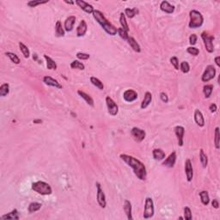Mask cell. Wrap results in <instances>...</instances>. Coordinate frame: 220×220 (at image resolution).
<instances>
[{"label": "cell", "mask_w": 220, "mask_h": 220, "mask_svg": "<svg viewBox=\"0 0 220 220\" xmlns=\"http://www.w3.org/2000/svg\"><path fill=\"white\" fill-rule=\"evenodd\" d=\"M120 158L126 163L129 167L133 169L134 174L136 175L138 179H139L140 181H145L147 178V171L146 168L144 166V164L137 159L136 157L133 156H129L126 154H121Z\"/></svg>", "instance_id": "1"}, {"label": "cell", "mask_w": 220, "mask_h": 220, "mask_svg": "<svg viewBox=\"0 0 220 220\" xmlns=\"http://www.w3.org/2000/svg\"><path fill=\"white\" fill-rule=\"evenodd\" d=\"M93 17L95 19V21L101 25V28H103L105 32L108 33V35L114 36V35H115L117 34L118 28H116L110 22H108V20L105 17V16L102 12L95 10L94 12H93Z\"/></svg>", "instance_id": "2"}, {"label": "cell", "mask_w": 220, "mask_h": 220, "mask_svg": "<svg viewBox=\"0 0 220 220\" xmlns=\"http://www.w3.org/2000/svg\"><path fill=\"white\" fill-rule=\"evenodd\" d=\"M189 28H198L201 27L204 22V17L202 14L199 11L196 10H193L189 12Z\"/></svg>", "instance_id": "3"}, {"label": "cell", "mask_w": 220, "mask_h": 220, "mask_svg": "<svg viewBox=\"0 0 220 220\" xmlns=\"http://www.w3.org/2000/svg\"><path fill=\"white\" fill-rule=\"evenodd\" d=\"M32 189L39 194L42 195H50L52 193V189L48 183L42 181L34 182L32 184Z\"/></svg>", "instance_id": "4"}, {"label": "cell", "mask_w": 220, "mask_h": 220, "mask_svg": "<svg viewBox=\"0 0 220 220\" xmlns=\"http://www.w3.org/2000/svg\"><path fill=\"white\" fill-rule=\"evenodd\" d=\"M155 209H154V202L150 197H147L144 202V210L143 218L145 219L150 218L154 216Z\"/></svg>", "instance_id": "5"}, {"label": "cell", "mask_w": 220, "mask_h": 220, "mask_svg": "<svg viewBox=\"0 0 220 220\" xmlns=\"http://www.w3.org/2000/svg\"><path fill=\"white\" fill-rule=\"evenodd\" d=\"M201 38H202L203 42H204V45L206 47V51L210 53H212L214 51V46H213V40L214 37L213 36H210L207 33L203 32L201 34Z\"/></svg>", "instance_id": "6"}, {"label": "cell", "mask_w": 220, "mask_h": 220, "mask_svg": "<svg viewBox=\"0 0 220 220\" xmlns=\"http://www.w3.org/2000/svg\"><path fill=\"white\" fill-rule=\"evenodd\" d=\"M216 76V69L215 67L213 66H206V70L204 71V73L202 75V77H201V80L204 82V83H207L209 82L212 79H213L214 77Z\"/></svg>", "instance_id": "7"}, {"label": "cell", "mask_w": 220, "mask_h": 220, "mask_svg": "<svg viewBox=\"0 0 220 220\" xmlns=\"http://www.w3.org/2000/svg\"><path fill=\"white\" fill-rule=\"evenodd\" d=\"M96 199H97V202L99 204V206H101V208H105L107 206V201H106V196L103 192V190L101 188V184L99 182H96Z\"/></svg>", "instance_id": "8"}, {"label": "cell", "mask_w": 220, "mask_h": 220, "mask_svg": "<svg viewBox=\"0 0 220 220\" xmlns=\"http://www.w3.org/2000/svg\"><path fill=\"white\" fill-rule=\"evenodd\" d=\"M106 103H107V107H108V114L112 116L117 115V114L119 112V107L115 103V101H114L110 96H107Z\"/></svg>", "instance_id": "9"}, {"label": "cell", "mask_w": 220, "mask_h": 220, "mask_svg": "<svg viewBox=\"0 0 220 220\" xmlns=\"http://www.w3.org/2000/svg\"><path fill=\"white\" fill-rule=\"evenodd\" d=\"M131 134H132L134 140L138 143L142 142L145 139V136H146L145 131L143 129H140V128H138V127H133V129L131 130Z\"/></svg>", "instance_id": "10"}, {"label": "cell", "mask_w": 220, "mask_h": 220, "mask_svg": "<svg viewBox=\"0 0 220 220\" xmlns=\"http://www.w3.org/2000/svg\"><path fill=\"white\" fill-rule=\"evenodd\" d=\"M175 133L177 138V142H178L179 146H182L183 143H184V140H183V137L185 134V128L182 126H176L175 127Z\"/></svg>", "instance_id": "11"}, {"label": "cell", "mask_w": 220, "mask_h": 220, "mask_svg": "<svg viewBox=\"0 0 220 220\" xmlns=\"http://www.w3.org/2000/svg\"><path fill=\"white\" fill-rule=\"evenodd\" d=\"M185 174L188 182H191L193 177V165L190 159H187L185 162Z\"/></svg>", "instance_id": "12"}, {"label": "cell", "mask_w": 220, "mask_h": 220, "mask_svg": "<svg viewBox=\"0 0 220 220\" xmlns=\"http://www.w3.org/2000/svg\"><path fill=\"white\" fill-rule=\"evenodd\" d=\"M75 3L80 7V9H82L83 11H85L86 13H88V14H93L95 10L94 7H93L91 4H88L87 2L83 1V0H76Z\"/></svg>", "instance_id": "13"}, {"label": "cell", "mask_w": 220, "mask_h": 220, "mask_svg": "<svg viewBox=\"0 0 220 220\" xmlns=\"http://www.w3.org/2000/svg\"><path fill=\"white\" fill-rule=\"evenodd\" d=\"M123 98L127 102H133L138 99V93L133 90H126L123 93Z\"/></svg>", "instance_id": "14"}, {"label": "cell", "mask_w": 220, "mask_h": 220, "mask_svg": "<svg viewBox=\"0 0 220 220\" xmlns=\"http://www.w3.org/2000/svg\"><path fill=\"white\" fill-rule=\"evenodd\" d=\"M175 162H176V152H175V151H173V152L169 154V156L164 161L163 165L165 166V167H168V168H173V167L175 166Z\"/></svg>", "instance_id": "15"}, {"label": "cell", "mask_w": 220, "mask_h": 220, "mask_svg": "<svg viewBox=\"0 0 220 220\" xmlns=\"http://www.w3.org/2000/svg\"><path fill=\"white\" fill-rule=\"evenodd\" d=\"M43 82L45 83V84L48 85V86H52V87H55L57 89H62V85L54 78L49 77V76H45L43 77Z\"/></svg>", "instance_id": "16"}, {"label": "cell", "mask_w": 220, "mask_h": 220, "mask_svg": "<svg viewBox=\"0 0 220 220\" xmlns=\"http://www.w3.org/2000/svg\"><path fill=\"white\" fill-rule=\"evenodd\" d=\"M75 22H76V17H74V16H71V17H67L66 20L65 21V25H64L65 30L67 32L72 31Z\"/></svg>", "instance_id": "17"}, {"label": "cell", "mask_w": 220, "mask_h": 220, "mask_svg": "<svg viewBox=\"0 0 220 220\" xmlns=\"http://www.w3.org/2000/svg\"><path fill=\"white\" fill-rule=\"evenodd\" d=\"M160 9L167 14H172L175 11V6L169 4L168 1H163L160 4Z\"/></svg>", "instance_id": "18"}, {"label": "cell", "mask_w": 220, "mask_h": 220, "mask_svg": "<svg viewBox=\"0 0 220 220\" xmlns=\"http://www.w3.org/2000/svg\"><path fill=\"white\" fill-rule=\"evenodd\" d=\"M87 29H88V26H87V23H86V22L84 21V20H82L77 28V37L84 36L85 34H86V32H87Z\"/></svg>", "instance_id": "19"}, {"label": "cell", "mask_w": 220, "mask_h": 220, "mask_svg": "<svg viewBox=\"0 0 220 220\" xmlns=\"http://www.w3.org/2000/svg\"><path fill=\"white\" fill-rule=\"evenodd\" d=\"M194 120H195L196 124L200 127H203L205 126L204 116H203L202 113L200 112L199 109H195V111H194Z\"/></svg>", "instance_id": "20"}, {"label": "cell", "mask_w": 220, "mask_h": 220, "mask_svg": "<svg viewBox=\"0 0 220 220\" xmlns=\"http://www.w3.org/2000/svg\"><path fill=\"white\" fill-rule=\"evenodd\" d=\"M20 218V217H19V213H18V211L17 209H14L11 211V213H6V214H4V215H3V216L1 217V219H4V220H7V219H19Z\"/></svg>", "instance_id": "21"}, {"label": "cell", "mask_w": 220, "mask_h": 220, "mask_svg": "<svg viewBox=\"0 0 220 220\" xmlns=\"http://www.w3.org/2000/svg\"><path fill=\"white\" fill-rule=\"evenodd\" d=\"M151 101H152V95H151L150 92L147 91L146 93L144 94V97L143 99V101L141 102V106H140L141 108H142V109L146 108L150 104Z\"/></svg>", "instance_id": "22"}, {"label": "cell", "mask_w": 220, "mask_h": 220, "mask_svg": "<svg viewBox=\"0 0 220 220\" xmlns=\"http://www.w3.org/2000/svg\"><path fill=\"white\" fill-rule=\"evenodd\" d=\"M124 212L126 214V217H127V219L128 220H132L133 219V216H132V204L130 202L128 199H126L125 200V203H124Z\"/></svg>", "instance_id": "23"}, {"label": "cell", "mask_w": 220, "mask_h": 220, "mask_svg": "<svg viewBox=\"0 0 220 220\" xmlns=\"http://www.w3.org/2000/svg\"><path fill=\"white\" fill-rule=\"evenodd\" d=\"M77 94L80 95L81 98H83L84 101H86V103H87L88 105H90L91 107L94 106V100H93V98L91 97L90 95L86 94L85 92H84V91L82 90L77 91Z\"/></svg>", "instance_id": "24"}, {"label": "cell", "mask_w": 220, "mask_h": 220, "mask_svg": "<svg viewBox=\"0 0 220 220\" xmlns=\"http://www.w3.org/2000/svg\"><path fill=\"white\" fill-rule=\"evenodd\" d=\"M152 156L155 160L157 161H161L164 160L165 158V153L163 150L161 149H154L152 151Z\"/></svg>", "instance_id": "25"}, {"label": "cell", "mask_w": 220, "mask_h": 220, "mask_svg": "<svg viewBox=\"0 0 220 220\" xmlns=\"http://www.w3.org/2000/svg\"><path fill=\"white\" fill-rule=\"evenodd\" d=\"M127 42H128V44L130 45V46H131V47H132L135 52H141V48H140L139 44L138 43V42H136V40L133 38V37H130L129 36V38H128V40H127Z\"/></svg>", "instance_id": "26"}, {"label": "cell", "mask_w": 220, "mask_h": 220, "mask_svg": "<svg viewBox=\"0 0 220 220\" xmlns=\"http://www.w3.org/2000/svg\"><path fill=\"white\" fill-rule=\"evenodd\" d=\"M55 35L57 37H63L65 35V29L62 27V23L60 21H57L55 24Z\"/></svg>", "instance_id": "27"}, {"label": "cell", "mask_w": 220, "mask_h": 220, "mask_svg": "<svg viewBox=\"0 0 220 220\" xmlns=\"http://www.w3.org/2000/svg\"><path fill=\"white\" fill-rule=\"evenodd\" d=\"M46 61V66L48 70H56L57 69V64L54 60H52V58H50L47 55H44Z\"/></svg>", "instance_id": "28"}, {"label": "cell", "mask_w": 220, "mask_h": 220, "mask_svg": "<svg viewBox=\"0 0 220 220\" xmlns=\"http://www.w3.org/2000/svg\"><path fill=\"white\" fill-rule=\"evenodd\" d=\"M199 196H200V199H201V202L204 206H207L210 202V197L208 194L207 191H201L199 193Z\"/></svg>", "instance_id": "29"}, {"label": "cell", "mask_w": 220, "mask_h": 220, "mask_svg": "<svg viewBox=\"0 0 220 220\" xmlns=\"http://www.w3.org/2000/svg\"><path fill=\"white\" fill-rule=\"evenodd\" d=\"M10 93V85L7 83L3 84L0 86V96L4 97Z\"/></svg>", "instance_id": "30"}, {"label": "cell", "mask_w": 220, "mask_h": 220, "mask_svg": "<svg viewBox=\"0 0 220 220\" xmlns=\"http://www.w3.org/2000/svg\"><path fill=\"white\" fill-rule=\"evenodd\" d=\"M90 83L94 86H95L96 88H98L99 90H102L104 89V85H103V83L101 82L100 79H98L95 77H90Z\"/></svg>", "instance_id": "31"}, {"label": "cell", "mask_w": 220, "mask_h": 220, "mask_svg": "<svg viewBox=\"0 0 220 220\" xmlns=\"http://www.w3.org/2000/svg\"><path fill=\"white\" fill-rule=\"evenodd\" d=\"M42 205L41 203L38 202H32L29 204L28 206V212L30 213H35V212H37L39 210L42 208Z\"/></svg>", "instance_id": "32"}, {"label": "cell", "mask_w": 220, "mask_h": 220, "mask_svg": "<svg viewBox=\"0 0 220 220\" xmlns=\"http://www.w3.org/2000/svg\"><path fill=\"white\" fill-rule=\"evenodd\" d=\"M213 84H206L203 87V93L205 95V97L209 98L211 95L213 93Z\"/></svg>", "instance_id": "33"}, {"label": "cell", "mask_w": 220, "mask_h": 220, "mask_svg": "<svg viewBox=\"0 0 220 220\" xmlns=\"http://www.w3.org/2000/svg\"><path fill=\"white\" fill-rule=\"evenodd\" d=\"M19 47H20V51L22 52V53L23 54V56L28 59L30 56V52H29V49L28 48L27 46H25L22 42H19Z\"/></svg>", "instance_id": "34"}, {"label": "cell", "mask_w": 220, "mask_h": 220, "mask_svg": "<svg viewBox=\"0 0 220 220\" xmlns=\"http://www.w3.org/2000/svg\"><path fill=\"white\" fill-rule=\"evenodd\" d=\"M137 14H139V10L136 8H133V9H129L127 8L125 11V16H126L128 18H133Z\"/></svg>", "instance_id": "35"}, {"label": "cell", "mask_w": 220, "mask_h": 220, "mask_svg": "<svg viewBox=\"0 0 220 220\" xmlns=\"http://www.w3.org/2000/svg\"><path fill=\"white\" fill-rule=\"evenodd\" d=\"M120 22L121 28H122L123 29H125L126 32H129L128 24H127V22H126V16H125L124 13H120Z\"/></svg>", "instance_id": "36"}, {"label": "cell", "mask_w": 220, "mask_h": 220, "mask_svg": "<svg viewBox=\"0 0 220 220\" xmlns=\"http://www.w3.org/2000/svg\"><path fill=\"white\" fill-rule=\"evenodd\" d=\"M5 55L10 59V60H11V62H13L14 64H16V65H18V64H20V59L18 58V56L17 55V54H15V53H13V52H5Z\"/></svg>", "instance_id": "37"}, {"label": "cell", "mask_w": 220, "mask_h": 220, "mask_svg": "<svg viewBox=\"0 0 220 220\" xmlns=\"http://www.w3.org/2000/svg\"><path fill=\"white\" fill-rule=\"evenodd\" d=\"M199 159H200V163L202 164V166L204 168H206L207 164H208V158H207V156H206L204 150L201 149L200 151H199Z\"/></svg>", "instance_id": "38"}, {"label": "cell", "mask_w": 220, "mask_h": 220, "mask_svg": "<svg viewBox=\"0 0 220 220\" xmlns=\"http://www.w3.org/2000/svg\"><path fill=\"white\" fill-rule=\"evenodd\" d=\"M71 68L84 71V69H85V66H84V64L82 63V62H80V61H78V60H73V61L71 63Z\"/></svg>", "instance_id": "39"}, {"label": "cell", "mask_w": 220, "mask_h": 220, "mask_svg": "<svg viewBox=\"0 0 220 220\" xmlns=\"http://www.w3.org/2000/svg\"><path fill=\"white\" fill-rule=\"evenodd\" d=\"M48 3V0L46 1H42V0H32V1H29L27 3L28 7L30 8H35L38 5H41V4H45Z\"/></svg>", "instance_id": "40"}, {"label": "cell", "mask_w": 220, "mask_h": 220, "mask_svg": "<svg viewBox=\"0 0 220 220\" xmlns=\"http://www.w3.org/2000/svg\"><path fill=\"white\" fill-rule=\"evenodd\" d=\"M180 69L182 71L183 73H188L189 71H190V66L187 61H183L181 63L180 66Z\"/></svg>", "instance_id": "41"}, {"label": "cell", "mask_w": 220, "mask_h": 220, "mask_svg": "<svg viewBox=\"0 0 220 220\" xmlns=\"http://www.w3.org/2000/svg\"><path fill=\"white\" fill-rule=\"evenodd\" d=\"M117 33L119 34V35L123 39V40H126L127 41L129 38V35H128V32H126L125 29H123L122 28H119L117 30Z\"/></svg>", "instance_id": "42"}, {"label": "cell", "mask_w": 220, "mask_h": 220, "mask_svg": "<svg viewBox=\"0 0 220 220\" xmlns=\"http://www.w3.org/2000/svg\"><path fill=\"white\" fill-rule=\"evenodd\" d=\"M214 143H215L216 149H219V128H218V127H216V128H215V139H214Z\"/></svg>", "instance_id": "43"}, {"label": "cell", "mask_w": 220, "mask_h": 220, "mask_svg": "<svg viewBox=\"0 0 220 220\" xmlns=\"http://www.w3.org/2000/svg\"><path fill=\"white\" fill-rule=\"evenodd\" d=\"M187 52H188L189 54L193 55V56H197L199 53V50L198 48H196L194 46H189L187 48Z\"/></svg>", "instance_id": "44"}, {"label": "cell", "mask_w": 220, "mask_h": 220, "mask_svg": "<svg viewBox=\"0 0 220 220\" xmlns=\"http://www.w3.org/2000/svg\"><path fill=\"white\" fill-rule=\"evenodd\" d=\"M184 218L186 220L192 219V212H191V209L188 206H186L184 208Z\"/></svg>", "instance_id": "45"}, {"label": "cell", "mask_w": 220, "mask_h": 220, "mask_svg": "<svg viewBox=\"0 0 220 220\" xmlns=\"http://www.w3.org/2000/svg\"><path fill=\"white\" fill-rule=\"evenodd\" d=\"M77 58L78 60H87L90 59V54L88 53H84V52H77Z\"/></svg>", "instance_id": "46"}, {"label": "cell", "mask_w": 220, "mask_h": 220, "mask_svg": "<svg viewBox=\"0 0 220 220\" xmlns=\"http://www.w3.org/2000/svg\"><path fill=\"white\" fill-rule=\"evenodd\" d=\"M170 63L172 66L175 67V70H179V60L176 57H172L170 59Z\"/></svg>", "instance_id": "47"}, {"label": "cell", "mask_w": 220, "mask_h": 220, "mask_svg": "<svg viewBox=\"0 0 220 220\" xmlns=\"http://www.w3.org/2000/svg\"><path fill=\"white\" fill-rule=\"evenodd\" d=\"M197 40H198V36L195 34H193V35H190V37H189V43H190V45H195L196 42H197Z\"/></svg>", "instance_id": "48"}, {"label": "cell", "mask_w": 220, "mask_h": 220, "mask_svg": "<svg viewBox=\"0 0 220 220\" xmlns=\"http://www.w3.org/2000/svg\"><path fill=\"white\" fill-rule=\"evenodd\" d=\"M160 99L161 101H163V102H164V103H167L169 101V97L167 95L165 94L164 92H162L160 94Z\"/></svg>", "instance_id": "49"}, {"label": "cell", "mask_w": 220, "mask_h": 220, "mask_svg": "<svg viewBox=\"0 0 220 220\" xmlns=\"http://www.w3.org/2000/svg\"><path fill=\"white\" fill-rule=\"evenodd\" d=\"M217 109H218V108H217V105L215 103H212L210 105L209 110L211 111V113H215L217 111Z\"/></svg>", "instance_id": "50"}, {"label": "cell", "mask_w": 220, "mask_h": 220, "mask_svg": "<svg viewBox=\"0 0 220 220\" xmlns=\"http://www.w3.org/2000/svg\"><path fill=\"white\" fill-rule=\"evenodd\" d=\"M212 206L214 207V208H216V209H218V207H219V203H218V199H213V201H212Z\"/></svg>", "instance_id": "51"}, {"label": "cell", "mask_w": 220, "mask_h": 220, "mask_svg": "<svg viewBox=\"0 0 220 220\" xmlns=\"http://www.w3.org/2000/svg\"><path fill=\"white\" fill-rule=\"evenodd\" d=\"M220 57L219 56H218V57H216L215 58V63H216V65H217V66L218 67H220Z\"/></svg>", "instance_id": "52"}, {"label": "cell", "mask_w": 220, "mask_h": 220, "mask_svg": "<svg viewBox=\"0 0 220 220\" xmlns=\"http://www.w3.org/2000/svg\"><path fill=\"white\" fill-rule=\"evenodd\" d=\"M34 123H35V124H37V123L41 124V123H42V120H34Z\"/></svg>", "instance_id": "53"}, {"label": "cell", "mask_w": 220, "mask_h": 220, "mask_svg": "<svg viewBox=\"0 0 220 220\" xmlns=\"http://www.w3.org/2000/svg\"><path fill=\"white\" fill-rule=\"evenodd\" d=\"M65 2L66 3V4H74L75 3L74 2H72V1H67V0H65Z\"/></svg>", "instance_id": "54"}]
</instances>
